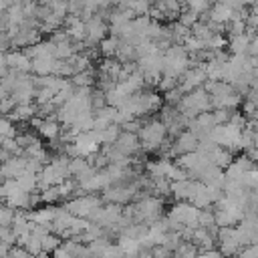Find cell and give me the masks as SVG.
<instances>
[{"instance_id": "cell-38", "label": "cell", "mask_w": 258, "mask_h": 258, "mask_svg": "<svg viewBox=\"0 0 258 258\" xmlns=\"http://www.w3.org/2000/svg\"><path fill=\"white\" fill-rule=\"evenodd\" d=\"M12 216H14V210L8 208L6 204H0V226H10Z\"/></svg>"}, {"instance_id": "cell-19", "label": "cell", "mask_w": 258, "mask_h": 258, "mask_svg": "<svg viewBox=\"0 0 258 258\" xmlns=\"http://www.w3.org/2000/svg\"><path fill=\"white\" fill-rule=\"evenodd\" d=\"M95 81H97L95 67H91L87 71H81V73H75L71 77V85L73 87H95Z\"/></svg>"}, {"instance_id": "cell-34", "label": "cell", "mask_w": 258, "mask_h": 258, "mask_svg": "<svg viewBox=\"0 0 258 258\" xmlns=\"http://www.w3.org/2000/svg\"><path fill=\"white\" fill-rule=\"evenodd\" d=\"M0 242L6 246H14L16 244V234L12 232L10 226H0Z\"/></svg>"}, {"instance_id": "cell-14", "label": "cell", "mask_w": 258, "mask_h": 258, "mask_svg": "<svg viewBox=\"0 0 258 258\" xmlns=\"http://www.w3.org/2000/svg\"><path fill=\"white\" fill-rule=\"evenodd\" d=\"M36 115V105L34 103H26V105H16L8 115H4V117H8L12 123H28L32 117Z\"/></svg>"}, {"instance_id": "cell-12", "label": "cell", "mask_w": 258, "mask_h": 258, "mask_svg": "<svg viewBox=\"0 0 258 258\" xmlns=\"http://www.w3.org/2000/svg\"><path fill=\"white\" fill-rule=\"evenodd\" d=\"M252 36H256V30H246L244 34L228 36V40H226L228 52L230 54H246V48H248V42Z\"/></svg>"}, {"instance_id": "cell-11", "label": "cell", "mask_w": 258, "mask_h": 258, "mask_svg": "<svg viewBox=\"0 0 258 258\" xmlns=\"http://www.w3.org/2000/svg\"><path fill=\"white\" fill-rule=\"evenodd\" d=\"M6 67L16 73H30V58L22 50L14 48L6 52Z\"/></svg>"}, {"instance_id": "cell-1", "label": "cell", "mask_w": 258, "mask_h": 258, "mask_svg": "<svg viewBox=\"0 0 258 258\" xmlns=\"http://www.w3.org/2000/svg\"><path fill=\"white\" fill-rule=\"evenodd\" d=\"M137 137H139V143H141V151L155 153L157 147L165 141L167 129H165V125L157 117H149V119H143L141 121V127L137 131Z\"/></svg>"}, {"instance_id": "cell-17", "label": "cell", "mask_w": 258, "mask_h": 258, "mask_svg": "<svg viewBox=\"0 0 258 258\" xmlns=\"http://www.w3.org/2000/svg\"><path fill=\"white\" fill-rule=\"evenodd\" d=\"M208 159H210V163H212V165H216V167H220V169H226V167L232 163L234 153H232V151H228L226 147L216 145V147L208 153Z\"/></svg>"}, {"instance_id": "cell-7", "label": "cell", "mask_w": 258, "mask_h": 258, "mask_svg": "<svg viewBox=\"0 0 258 258\" xmlns=\"http://www.w3.org/2000/svg\"><path fill=\"white\" fill-rule=\"evenodd\" d=\"M111 145H115L121 153H125V155H137V153H141V143H139V137H137V133H129V131H121L119 135H117V139L111 143Z\"/></svg>"}, {"instance_id": "cell-8", "label": "cell", "mask_w": 258, "mask_h": 258, "mask_svg": "<svg viewBox=\"0 0 258 258\" xmlns=\"http://www.w3.org/2000/svg\"><path fill=\"white\" fill-rule=\"evenodd\" d=\"M56 204H44L42 208H32V210H26V216H28V222L32 224H50L54 220V214H56Z\"/></svg>"}, {"instance_id": "cell-31", "label": "cell", "mask_w": 258, "mask_h": 258, "mask_svg": "<svg viewBox=\"0 0 258 258\" xmlns=\"http://www.w3.org/2000/svg\"><path fill=\"white\" fill-rule=\"evenodd\" d=\"M183 8H187V10H191V12H196L200 16L210 8V2L208 0H185Z\"/></svg>"}, {"instance_id": "cell-16", "label": "cell", "mask_w": 258, "mask_h": 258, "mask_svg": "<svg viewBox=\"0 0 258 258\" xmlns=\"http://www.w3.org/2000/svg\"><path fill=\"white\" fill-rule=\"evenodd\" d=\"M54 56H36L30 58V73L34 77H44V75H52V67H54Z\"/></svg>"}, {"instance_id": "cell-39", "label": "cell", "mask_w": 258, "mask_h": 258, "mask_svg": "<svg viewBox=\"0 0 258 258\" xmlns=\"http://www.w3.org/2000/svg\"><path fill=\"white\" fill-rule=\"evenodd\" d=\"M14 107H16V103H14V99H12L10 95H6L4 99H0V113H2V115H8Z\"/></svg>"}, {"instance_id": "cell-9", "label": "cell", "mask_w": 258, "mask_h": 258, "mask_svg": "<svg viewBox=\"0 0 258 258\" xmlns=\"http://www.w3.org/2000/svg\"><path fill=\"white\" fill-rule=\"evenodd\" d=\"M24 165H26V157H24V155H12V157H8L6 161H2V163H0V169H2L4 179H14V177H18V175L24 171Z\"/></svg>"}, {"instance_id": "cell-6", "label": "cell", "mask_w": 258, "mask_h": 258, "mask_svg": "<svg viewBox=\"0 0 258 258\" xmlns=\"http://www.w3.org/2000/svg\"><path fill=\"white\" fill-rule=\"evenodd\" d=\"M198 141H200V139H198L191 131L183 129L181 133H177V135L171 139V157H177V155H181V153L196 151V149H198Z\"/></svg>"}, {"instance_id": "cell-27", "label": "cell", "mask_w": 258, "mask_h": 258, "mask_svg": "<svg viewBox=\"0 0 258 258\" xmlns=\"http://www.w3.org/2000/svg\"><path fill=\"white\" fill-rule=\"evenodd\" d=\"M179 24H183L185 28H191L198 20H200V16L196 14V12H191V10H187V8H181V12L177 14V18H175Z\"/></svg>"}, {"instance_id": "cell-46", "label": "cell", "mask_w": 258, "mask_h": 258, "mask_svg": "<svg viewBox=\"0 0 258 258\" xmlns=\"http://www.w3.org/2000/svg\"><path fill=\"white\" fill-rule=\"evenodd\" d=\"M4 181V175H2V169H0V183Z\"/></svg>"}, {"instance_id": "cell-35", "label": "cell", "mask_w": 258, "mask_h": 258, "mask_svg": "<svg viewBox=\"0 0 258 258\" xmlns=\"http://www.w3.org/2000/svg\"><path fill=\"white\" fill-rule=\"evenodd\" d=\"M26 252H30L32 256H36L38 252H40V238L38 236H34V234H30L28 236V240H26V244L22 246Z\"/></svg>"}, {"instance_id": "cell-15", "label": "cell", "mask_w": 258, "mask_h": 258, "mask_svg": "<svg viewBox=\"0 0 258 258\" xmlns=\"http://www.w3.org/2000/svg\"><path fill=\"white\" fill-rule=\"evenodd\" d=\"M36 133H38L42 139H46V141H54V139L58 137V133H60V123H58L54 117H46V119H42L40 125L36 127Z\"/></svg>"}, {"instance_id": "cell-13", "label": "cell", "mask_w": 258, "mask_h": 258, "mask_svg": "<svg viewBox=\"0 0 258 258\" xmlns=\"http://www.w3.org/2000/svg\"><path fill=\"white\" fill-rule=\"evenodd\" d=\"M194 185H196V179H179V181H171L169 183V189H171V196L175 198V202H187L191 198V191H194Z\"/></svg>"}, {"instance_id": "cell-32", "label": "cell", "mask_w": 258, "mask_h": 258, "mask_svg": "<svg viewBox=\"0 0 258 258\" xmlns=\"http://www.w3.org/2000/svg\"><path fill=\"white\" fill-rule=\"evenodd\" d=\"M0 147H2L4 151H8L10 155H22V149H20V145L16 143L14 137H4V139L0 141Z\"/></svg>"}, {"instance_id": "cell-45", "label": "cell", "mask_w": 258, "mask_h": 258, "mask_svg": "<svg viewBox=\"0 0 258 258\" xmlns=\"http://www.w3.org/2000/svg\"><path fill=\"white\" fill-rule=\"evenodd\" d=\"M6 95H8V93H6V91H4V87H2V85H0V99H4V97H6Z\"/></svg>"}, {"instance_id": "cell-26", "label": "cell", "mask_w": 258, "mask_h": 258, "mask_svg": "<svg viewBox=\"0 0 258 258\" xmlns=\"http://www.w3.org/2000/svg\"><path fill=\"white\" fill-rule=\"evenodd\" d=\"M38 194H40V202H42V204H56V202H60V196H58L56 185L42 187Z\"/></svg>"}, {"instance_id": "cell-40", "label": "cell", "mask_w": 258, "mask_h": 258, "mask_svg": "<svg viewBox=\"0 0 258 258\" xmlns=\"http://www.w3.org/2000/svg\"><path fill=\"white\" fill-rule=\"evenodd\" d=\"M8 254H10L12 258H34V256H32L30 252H26L22 246H10Z\"/></svg>"}, {"instance_id": "cell-47", "label": "cell", "mask_w": 258, "mask_h": 258, "mask_svg": "<svg viewBox=\"0 0 258 258\" xmlns=\"http://www.w3.org/2000/svg\"><path fill=\"white\" fill-rule=\"evenodd\" d=\"M208 2H210V4H214V2H220V0H208Z\"/></svg>"}, {"instance_id": "cell-22", "label": "cell", "mask_w": 258, "mask_h": 258, "mask_svg": "<svg viewBox=\"0 0 258 258\" xmlns=\"http://www.w3.org/2000/svg\"><path fill=\"white\" fill-rule=\"evenodd\" d=\"M113 58H117L119 62H135V60H137L135 44L121 40V42H119V48H117V52H115V56H113Z\"/></svg>"}, {"instance_id": "cell-24", "label": "cell", "mask_w": 258, "mask_h": 258, "mask_svg": "<svg viewBox=\"0 0 258 258\" xmlns=\"http://www.w3.org/2000/svg\"><path fill=\"white\" fill-rule=\"evenodd\" d=\"M89 167H91V163L87 161V157H71L69 159V175L73 179H77L79 175H83Z\"/></svg>"}, {"instance_id": "cell-29", "label": "cell", "mask_w": 258, "mask_h": 258, "mask_svg": "<svg viewBox=\"0 0 258 258\" xmlns=\"http://www.w3.org/2000/svg\"><path fill=\"white\" fill-rule=\"evenodd\" d=\"M232 165H234L238 171H242V173L248 171V169H254V161H252L246 153H240L238 157H234V159H232Z\"/></svg>"}, {"instance_id": "cell-42", "label": "cell", "mask_w": 258, "mask_h": 258, "mask_svg": "<svg viewBox=\"0 0 258 258\" xmlns=\"http://www.w3.org/2000/svg\"><path fill=\"white\" fill-rule=\"evenodd\" d=\"M52 258H75V256H73L71 252H67L62 246H58V248L52 252Z\"/></svg>"}, {"instance_id": "cell-44", "label": "cell", "mask_w": 258, "mask_h": 258, "mask_svg": "<svg viewBox=\"0 0 258 258\" xmlns=\"http://www.w3.org/2000/svg\"><path fill=\"white\" fill-rule=\"evenodd\" d=\"M133 258H153V256H151V252H149L147 248H141V250H139V252H137Z\"/></svg>"}, {"instance_id": "cell-25", "label": "cell", "mask_w": 258, "mask_h": 258, "mask_svg": "<svg viewBox=\"0 0 258 258\" xmlns=\"http://www.w3.org/2000/svg\"><path fill=\"white\" fill-rule=\"evenodd\" d=\"M60 244H62V240H60L56 234H52V232H48V234H44V236L40 238V250L46 252V254H52Z\"/></svg>"}, {"instance_id": "cell-3", "label": "cell", "mask_w": 258, "mask_h": 258, "mask_svg": "<svg viewBox=\"0 0 258 258\" xmlns=\"http://www.w3.org/2000/svg\"><path fill=\"white\" fill-rule=\"evenodd\" d=\"M101 204H103V200L97 198L95 194H83V196H75V198L67 200L62 208L69 214L77 216V218H87L91 214V210L97 208V206H101Z\"/></svg>"}, {"instance_id": "cell-41", "label": "cell", "mask_w": 258, "mask_h": 258, "mask_svg": "<svg viewBox=\"0 0 258 258\" xmlns=\"http://www.w3.org/2000/svg\"><path fill=\"white\" fill-rule=\"evenodd\" d=\"M24 169L30 171V173H38V171L42 169V163L36 161V159H28V157H26V165H24Z\"/></svg>"}, {"instance_id": "cell-10", "label": "cell", "mask_w": 258, "mask_h": 258, "mask_svg": "<svg viewBox=\"0 0 258 258\" xmlns=\"http://www.w3.org/2000/svg\"><path fill=\"white\" fill-rule=\"evenodd\" d=\"M62 28H64V32H67L73 40H77V42H83V40H85V20H83L81 16L69 14V16L64 18V22H62Z\"/></svg>"}, {"instance_id": "cell-20", "label": "cell", "mask_w": 258, "mask_h": 258, "mask_svg": "<svg viewBox=\"0 0 258 258\" xmlns=\"http://www.w3.org/2000/svg\"><path fill=\"white\" fill-rule=\"evenodd\" d=\"M16 179V185L22 189V191H36L38 189V173H30V171H22L18 177H14Z\"/></svg>"}, {"instance_id": "cell-23", "label": "cell", "mask_w": 258, "mask_h": 258, "mask_svg": "<svg viewBox=\"0 0 258 258\" xmlns=\"http://www.w3.org/2000/svg\"><path fill=\"white\" fill-rule=\"evenodd\" d=\"M119 133H121V127H119V125H115V123L107 125V127H105V129H101V131H95L99 145H111V143L117 139V135H119Z\"/></svg>"}, {"instance_id": "cell-30", "label": "cell", "mask_w": 258, "mask_h": 258, "mask_svg": "<svg viewBox=\"0 0 258 258\" xmlns=\"http://www.w3.org/2000/svg\"><path fill=\"white\" fill-rule=\"evenodd\" d=\"M173 87H177V79L167 77V75H161L159 81H157V85H155V91L163 95L165 91H169V89H173Z\"/></svg>"}, {"instance_id": "cell-33", "label": "cell", "mask_w": 258, "mask_h": 258, "mask_svg": "<svg viewBox=\"0 0 258 258\" xmlns=\"http://www.w3.org/2000/svg\"><path fill=\"white\" fill-rule=\"evenodd\" d=\"M181 89L179 87H173V89H169V91H165L163 93V103H167V105H177L179 103V99H181Z\"/></svg>"}, {"instance_id": "cell-21", "label": "cell", "mask_w": 258, "mask_h": 258, "mask_svg": "<svg viewBox=\"0 0 258 258\" xmlns=\"http://www.w3.org/2000/svg\"><path fill=\"white\" fill-rule=\"evenodd\" d=\"M119 42H121V38L119 36H115V34H107L99 44H97V48H99V52H101V56H115V52H117V48H119Z\"/></svg>"}, {"instance_id": "cell-5", "label": "cell", "mask_w": 258, "mask_h": 258, "mask_svg": "<svg viewBox=\"0 0 258 258\" xmlns=\"http://www.w3.org/2000/svg\"><path fill=\"white\" fill-rule=\"evenodd\" d=\"M204 81H206V73L202 69V62L200 64H189L183 71V75L177 79V87L181 89V93H189L196 87H202Z\"/></svg>"}, {"instance_id": "cell-37", "label": "cell", "mask_w": 258, "mask_h": 258, "mask_svg": "<svg viewBox=\"0 0 258 258\" xmlns=\"http://www.w3.org/2000/svg\"><path fill=\"white\" fill-rule=\"evenodd\" d=\"M230 113H232L230 109H212V117H214L216 125H224V123H228Z\"/></svg>"}, {"instance_id": "cell-18", "label": "cell", "mask_w": 258, "mask_h": 258, "mask_svg": "<svg viewBox=\"0 0 258 258\" xmlns=\"http://www.w3.org/2000/svg\"><path fill=\"white\" fill-rule=\"evenodd\" d=\"M169 163H171V159H167V157H157V159H153V161H147V163L143 165V169H145L147 177H151V179H155V177H165Z\"/></svg>"}, {"instance_id": "cell-36", "label": "cell", "mask_w": 258, "mask_h": 258, "mask_svg": "<svg viewBox=\"0 0 258 258\" xmlns=\"http://www.w3.org/2000/svg\"><path fill=\"white\" fill-rule=\"evenodd\" d=\"M149 252H151L153 258H171V256H173V252H171L167 246H163V244H155V246H151Z\"/></svg>"}, {"instance_id": "cell-43", "label": "cell", "mask_w": 258, "mask_h": 258, "mask_svg": "<svg viewBox=\"0 0 258 258\" xmlns=\"http://www.w3.org/2000/svg\"><path fill=\"white\" fill-rule=\"evenodd\" d=\"M8 67H6V52H0V79L6 75Z\"/></svg>"}, {"instance_id": "cell-4", "label": "cell", "mask_w": 258, "mask_h": 258, "mask_svg": "<svg viewBox=\"0 0 258 258\" xmlns=\"http://www.w3.org/2000/svg\"><path fill=\"white\" fill-rule=\"evenodd\" d=\"M198 214H200V208H196L194 204L189 202H175L169 210H167V218L181 224V226H191V228H198Z\"/></svg>"}, {"instance_id": "cell-28", "label": "cell", "mask_w": 258, "mask_h": 258, "mask_svg": "<svg viewBox=\"0 0 258 258\" xmlns=\"http://www.w3.org/2000/svg\"><path fill=\"white\" fill-rule=\"evenodd\" d=\"M240 185L244 189H256V185H258V173H256V169L244 171L242 177H240Z\"/></svg>"}, {"instance_id": "cell-2", "label": "cell", "mask_w": 258, "mask_h": 258, "mask_svg": "<svg viewBox=\"0 0 258 258\" xmlns=\"http://www.w3.org/2000/svg\"><path fill=\"white\" fill-rule=\"evenodd\" d=\"M109 34V26H107V20L99 14H91L85 18V48L87 46H97L105 36Z\"/></svg>"}]
</instances>
